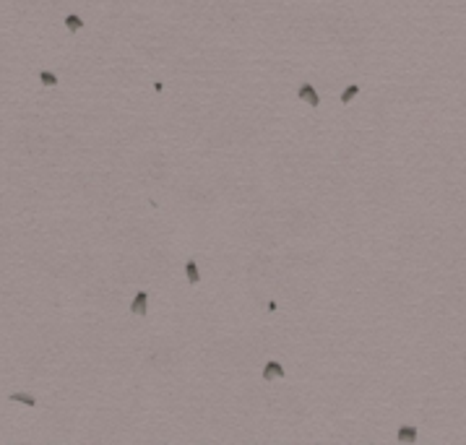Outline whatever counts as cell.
Returning <instances> with one entry per match:
<instances>
[{"label":"cell","mask_w":466,"mask_h":445,"mask_svg":"<svg viewBox=\"0 0 466 445\" xmlns=\"http://www.w3.org/2000/svg\"><path fill=\"white\" fill-rule=\"evenodd\" d=\"M284 375H287V370H284V365L281 362H276V359H271V362H266V367H263V380H281Z\"/></svg>","instance_id":"cell-1"},{"label":"cell","mask_w":466,"mask_h":445,"mask_svg":"<svg viewBox=\"0 0 466 445\" xmlns=\"http://www.w3.org/2000/svg\"><path fill=\"white\" fill-rule=\"evenodd\" d=\"M130 313L133 315H146L149 313V292L146 289L136 292V297H133V302H130Z\"/></svg>","instance_id":"cell-2"},{"label":"cell","mask_w":466,"mask_h":445,"mask_svg":"<svg viewBox=\"0 0 466 445\" xmlns=\"http://www.w3.org/2000/svg\"><path fill=\"white\" fill-rule=\"evenodd\" d=\"M297 96H299L302 102H307L310 107H318V104H320V96H318V92H315L313 84H302V86L297 89Z\"/></svg>","instance_id":"cell-3"},{"label":"cell","mask_w":466,"mask_h":445,"mask_svg":"<svg viewBox=\"0 0 466 445\" xmlns=\"http://www.w3.org/2000/svg\"><path fill=\"white\" fill-rule=\"evenodd\" d=\"M396 440H398V443H417V427H411V425L398 427Z\"/></svg>","instance_id":"cell-4"},{"label":"cell","mask_w":466,"mask_h":445,"mask_svg":"<svg viewBox=\"0 0 466 445\" xmlns=\"http://www.w3.org/2000/svg\"><path fill=\"white\" fill-rule=\"evenodd\" d=\"M185 276H187V284L190 286H195L201 281V274H198V263H195V258H190L185 263Z\"/></svg>","instance_id":"cell-5"},{"label":"cell","mask_w":466,"mask_h":445,"mask_svg":"<svg viewBox=\"0 0 466 445\" xmlns=\"http://www.w3.org/2000/svg\"><path fill=\"white\" fill-rule=\"evenodd\" d=\"M65 29H68L71 34L81 32V29H84V19H81V16H76V13H71V16H65Z\"/></svg>","instance_id":"cell-6"},{"label":"cell","mask_w":466,"mask_h":445,"mask_svg":"<svg viewBox=\"0 0 466 445\" xmlns=\"http://www.w3.org/2000/svg\"><path fill=\"white\" fill-rule=\"evenodd\" d=\"M11 401L24 404V406H37V398H34V396H29V393H11Z\"/></svg>","instance_id":"cell-7"},{"label":"cell","mask_w":466,"mask_h":445,"mask_svg":"<svg viewBox=\"0 0 466 445\" xmlns=\"http://www.w3.org/2000/svg\"><path fill=\"white\" fill-rule=\"evenodd\" d=\"M39 81L44 86H57V76L52 71H39Z\"/></svg>","instance_id":"cell-8"},{"label":"cell","mask_w":466,"mask_h":445,"mask_svg":"<svg viewBox=\"0 0 466 445\" xmlns=\"http://www.w3.org/2000/svg\"><path fill=\"white\" fill-rule=\"evenodd\" d=\"M357 94H359V86H357V84H352V86H347V89H344V94H341V102H344V104H349V102L354 99Z\"/></svg>","instance_id":"cell-9"}]
</instances>
